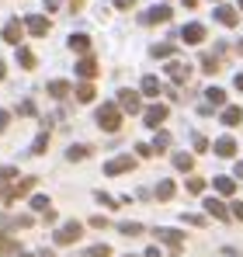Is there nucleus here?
<instances>
[{"instance_id": "nucleus-47", "label": "nucleus", "mask_w": 243, "mask_h": 257, "mask_svg": "<svg viewBox=\"0 0 243 257\" xmlns=\"http://www.w3.org/2000/svg\"><path fill=\"white\" fill-rule=\"evenodd\" d=\"M236 177H240V181H243V164H236Z\"/></svg>"}, {"instance_id": "nucleus-29", "label": "nucleus", "mask_w": 243, "mask_h": 257, "mask_svg": "<svg viewBox=\"0 0 243 257\" xmlns=\"http://www.w3.org/2000/svg\"><path fill=\"white\" fill-rule=\"evenodd\" d=\"M77 101H83V104H87V101H94V87L80 84V87H77Z\"/></svg>"}, {"instance_id": "nucleus-19", "label": "nucleus", "mask_w": 243, "mask_h": 257, "mask_svg": "<svg viewBox=\"0 0 243 257\" xmlns=\"http://www.w3.org/2000/svg\"><path fill=\"white\" fill-rule=\"evenodd\" d=\"M174 167H177V171H191V167H195V157H191V153H174Z\"/></svg>"}, {"instance_id": "nucleus-39", "label": "nucleus", "mask_w": 243, "mask_h": 257, "mask_svg": "<svg viewBox=\"0 0 243 257\" xmlns=\"http://www.w3.org/2000/svg\"><path fill=\"white\" fill-rule=\"evenodd\" d=\"M90 226H94V229H104V226H108V219H104V215H94V219H90Z\"/></svg>"}, {"instance_id": "nucleus-43", "label": "nucleus", "mask_w": 243, "mask_h": 257, "mask_svg": "<svg viewBox=\"0 0 243 257\" xmlns=\"http://www.w3.org/2000/svg\"><path fill=\"white\" fill-rule=\"evenodd\" d=\"M132 4H136V0H115V7H122V11H125V7H132Z\"/></svg>"}, {"instance_id": "nucleus-49", "label": "nucleus", "mask_w": 243, "mask_h": 257, "mask_svg": "<svg viewBox=\"0 0 243 257\" xmlns=\"http://www.w3.org/2000/svg\"><path fill=\"white\" fill-rule=\"evenodd\" d=\"M146 257H160V250H146Z\"/></svg>"}, {"instance_id": "nucleus-24", "label": "nucleus", "mask_w": 243, "mask_h": 257, "mask_svg": "<svg viewBox=\"0 0 243 257\" xmlns=\"http://www.w3.org/2000/svg\"><path fill=\"white\" fill-rule=\"evenodd\" d=\"M157 198H160V202H170V198H174V181H160V184H157Z\"/></svg>"}, {"instance_id": "nucleus-2", "label": "nucleus", "mask_w": 243, "mask_h": 257, "mask_svg": "<svg viewBox=\"0 0 243 257\" xmlns=\"http://www.w3.org/2000/svg\"><path fill=\"white\" fill-rule=\"evenodd\" d=\"M80 233H83L80 222H66V226H59V229H56V243H59V247L77 243V240H80Z\"/></svg>"}, {"instance_id": "nucleus-25", "label": "nucleus", "mask_w": 243, "mask_h": 257, "mask_svg": "<svg viewBox=\"0 0 243 257\" xmlns=\"http://www.w3.org/2000/svg\"><path fill=\"white\" fill-rule=\"evenodd\" d=\"M90 157V146H70L66 150V160H87Z\"/></svg>"}, {"instance_id": "nucleus-5", "label": "nucleus", "mask_w": 243, "mask_h": 257, "mask_svg": "<svg viewBox=\"0 0 243 257\" xmlns=\"http://www.w3.org/2000/svg\"><path fill=\"white\" fill-rule=\"evenodd\" d=\"M167 77H170L174 84H188V80H191V66L174 59V63H167Z\"/></svg>"}, {"instance_id": "nucleus-26", "label": "nucleus", "mask_w": 243, "mask_h": 257, "mask_svg": "<svg viewBox=\"0 0 243 257\" xmlns=\"http://www.w3.org/2000/svg\"><path fill=\"white\" fill-rule=\"evenodd\" d=\"M49 94H52V97H66V94H70V84H66V80H52V84H49Z\"/></svg>"}, {"instance_id": "nucleus-14", "label": "nucleus", "mask_w": 243, "mask_h": 257, "mask_svg": "<svg viewBox=\"0 0 243 257\" xmlns=\"http://www.w3.org/2000/svg\"><path fill=\"white\" fill-rule=\"evenodd\" d=\"M77 73L87 77V80H90V77H97V59H94V56H83L80 63H77Z\"/></svg>"}, {"instance_id": "nucleus-9", "label": "nucleus", "mask_w": 243, "mask_h": 257, "mask_svg": "<svg viewBox=\"0 0 243 257\" xmlns=\"http://www.w3.org/2000/svg\"><path fill=\"white\" fill-rule=\"evenodd\" d=\"M118 108L122 111H129V115H136L143 104H139V94L136 90H118Z\"/></svg>"}, {"instance_id": "nucleus-22", "label": "nucleus", "mask_w": 243, "mask_h": 257, "mask_svg": "<svg viewBox=\"0 0 243 257\" xmlns=\"http://www.w3.org/2000/svg\"><path fill=\"white\" fill-rule=\"evenodd\" d=\"M80 257H111V247H108V243H94V247H87Z\"/></svg>"}, {"instance_id": "nucleus-42", "label": "nucleus", "mask_w": 243, "mask_h": 257, "mask_svg": "<svg viewBox=\"0 0 243 257\" xmlns=\"http://www.w3.org/2000/svg\"><path fill=\"white\" fill-rule=\"evenodd\" d=\"M7 122H11V115H7V111H0V132L7 128Z\"/></svg>"}, {"instance_id": "nucleus-50", "label": "nucleus", "mask_w": 243, "mask_h": 257, "mask_svg": "<svg viewBox=\"0 0 243 257\" xmlns=\"http://www.w3.org/2000/svg\"><path fill=\"white\" fill-rule=\"evenodd\" d=\"M236 52H240V56H243V39H240V42H236Z\"/></svg>"}, {"instance_id": "nucleus-4", "label": "nucleus", "mask_w": 243, "mask_h": 257, "mask_svg": "<svg viewBox=\"0 0 243 257\" xmlns=\"http://www.w3.org/2000/svg\"><path fill=\"white\" fill-rule=\"evenodd\" d=\"M167 115H170V108H167V104H150L143 118H146V125H150V128H160L163 122H167Z\"/></svg>"}, {"instance_id": "nucleus-53", "label": "nucleus", "mask_w": 243, "mask_h": 257, "mask_svg": "<svg viewBox=\"0 0 243 257\" xmlns=\"http://www.w3.org/2000/svg\"><path fill=\"white\" fill-rule=\"evenodd\" d=\"M240 7H243V0H240Z\"/></svg>"}, {"instance_id": "nucleus-35", "label": "nucleus", "mask_w": 243, "mask_h": 257, "mask_svg": "<svg viewBox=\"0 0 243 257\" xmlns=\"http://www.w3.org/2000/svg\"><path fill=\"white\" fill-rule=\"evenodd\" d=\"M202 188H205L202 177H191V181H188V191H191V195H202Z\"/></svg>"}, {"instance_id": "nucleus-21", "label": "nucleus", "mask_w": 243, "mask_h": 257, "mask_svg": "<svg viewBox=\"0 0 243 257\" xmlns=\"http://www.w3.org/2000/svg\"><path fill=\"white\" fill-rule=\"evenodd\" d=\"M215 191H219V195H233V191H236V181H233V177H215Z\"/></svg>"}, {"instance_id": "nucleus-30", "label": "nucleus", "mask_w": 243, "mask_h": 257, "mask_svg": "<svg viewBox=\"0 0 243 257\" xmlns=\"http://www.w3.org/2000/svg\"><path fill=\"white\" fill-rule=\"evenodd\" d=\"M32 209H35V212H52V209H49V198H45V195H35V198H32Z\"/></svg>"}, {"instance_id": "nucleus-20", "label": "nucleus", "mask_w": 243, "mask_h": 257, "mask_svg": "<svg viewBox=\"0 0 243 257\" xmlns=\"http://www.w3.org/2000/svg\"><path fill=\"white\" fill-rule=\"evenodd\" d=\"M18 63H21L25 70H35V52H32V49H21V45H18Z\"/></svg>"}, {"instance_id": "nucleus-8", "label": "nucleus", "mask_w": 243, "mask_h": 257, "mask_svg": "<svg viewBox=\"0 0 243 257\" xmlns=\"http://www.w3.org/2000/svg\"><path fill=\"white\" fill-rule=\"evenodd\" d=\"M202 39H205V25H198V21H191V25H184V28H181V42L198 45Z\"/></svg>"}, {"instance_id": "nucleus-17", "label": "nucleus", "mask_w": 243, "mask_h": 257, "mask_svg": "<svg viewBox=\"0 0 243 257\" xmlns=\"http://www.w3.org/2000/svg\"><path fill=\"white\" fill-rule=\"evenodd\" d=\"M160 80H157V77H143V94H146V97H160Z\"/></svg>"}, {"instance_id": "nucleus-27", "label": "nucleus", "mask_w": 243, "mask_h": 257, "mask_svg": "<svg viewBox=\"0 0 243 257\" xmlns=\"http://www.w3.org/2000/svg\"><path fill=\"white\" fill-rule=\"evenodd\" d=\"M170 146V132H157V139H153V153H163Z\"/></svg>"}, {"instance_id": "nucleus-33", "label": "nucleus", "mask_w": 243, "mask_h": 257, "mask_svg": "<svg viewBox=\"0 0 243 257\" xmlns=\"http://www.w3.org/2000/svg\"><path fill=\"white\" fill-rule=\"evenodd\" d=\"M202 70H205V73H219V59H215V56H205Z\"/></svg>"}, {"instance_id": "nucleus-36", "label": "nucleus", "mask_w": 243, "mask_h": 257, "mask_svg": "<svg viewBox=\"0 0 243 257\" xmlns=\"http://www.w3.org/2000/svg\"><path fill=\"white\" fill-rule=\"evenodd\" d=\"M94 198H97V202H101V205H104V209H115V198H111V195H104V191H97V195H94Z\"/></svg>"}, {"instance_id": "nucleus-10", "label": "nucleus", "mask_w": 243, "mask_h": 257, "mask_svg": "<svg viewBox=\"0 0 243 257\" xmlns=\"http://www.w3.org/2000/svg\"><path fill=\"white\" fill-rule=\"evenodd\" d=\"M25 28L32 32V35H49V18H42V14H32V18H25Z\"/></svg>"}, {"instance_id": "nucleus-7", "label": "nucleus", "mask_w": 243, "mask_h": 257, "mask_svg": "<svg viewBox=\"0 0 243 257\" xmlns=\"http://www.w3.org/2000/svg\"><path fill=\"white\" fill-rule=\"evenodd\" d=\"M170 14H174V11H170L167 4H160V7H150L139 21H143V25H160V21H170Z\"/></svg>"}, {"instance_id": "nucleus-44", "label": "nucleus", "mask_w": 243, "mask_h": 257, "mask_svg": "<svg viewBox=\"0 0 243 257\" xmlns=\"http://www.w3.org/2000/svg\"><path fill=\"white\" fill-rule=\"evenodd\" d=\"M59 7V0H45V11H56Z\"/></svg>"}, {"instance_id": "nucleus-15", "label": "nucleus", "mask_w": 243, "mask_h": 257, "mask_svg": "<svg viewBox=\"0 0 243 257\" xmlns=\"http://www.w3.org/2000/svg\"><path fill=\"white\" fill-rule=\"evenodd\" d=\"M215 153H219V157H233V153H236V139H229V136L215 139Z\"/></svg>"}, {"instance_id": "nucleus-18", "label": "nucleus", "mask_w": 243, "mask_h": 257, "mask_svg": "<svg viewBox=\"0 0 243 257\" xmlns=\"http://www.w3.org/2000/svg\"><path fill=\"white\" fill-rule=\"evenodd\" d=\"M205 101L219 108V104H226V90H222V87H208V90H205Z\"/></svg>"}, {"instance_id": "nucleus-52", "label": "nucleus", "mask_w": 243, "mask_h": 257, "mask_svg": "<svg viewBox=\"0 0 243 257\" xmlns=\"http://www.w3.org/2000/svg\"><path fill=\"white\" fill-rule=\"evenodd\" d=\"M226 257H236V254H233V250H226Z\"/></svg>"}, {"instance_id": "nucleus-51", "label": "nucleus", "mask_w": 243, "mask_h": 257, "mask_svg": "<svg viewBox=\"0 0 243 257\" xmlns=\"http://www.w3.org/2000/svg\"><path fill=\"white\" fill-rule=\"evenodd\" d=\"M4 73H7V70H4V63H0V77H4Z\"/></svg>"}, {"instance_id": "nucleus-16", "label": "nucleus", "mask_w": 243, "mask_h": 257, "mask_svg": "<svg viewBox=\"0 0 243 257\" xmlns=\"http://www.w3.org/2000/svg\"><path fill=\"white\" fill-rule=\"evenodd\" d=\"M243 122V108H222V125H240Z\"/></svg>"}, {"instance_id": "nucleus-32", "label": "nucleus", "mask_w": 243, "mask_h": 257, "mask_svg": "<svg viewBox=\"0 0 243 257\" xmlns=\"http://www.w3.org/2000/svg\"><path fill=\"white\" fill-rule=\"evenodd\" d=\"M118 229L125 233V236H139V233H143V226H139V222H122Z\"/></svg>"}, {"instance_id": "nucleus-6", "label": "nucleus", "mask_w": 243, "mask_h": 257, "mask_svg": "<svg viewBox=\"0 0 243 257\" xmlns=\"http://www.w3.org/2000/svg\"><path fill=\"white\" fill-rule=\"evenodd\" d=\"M132 167H136V160H132V157H115V160H108V164H104V174H108V177H118V174L132 171Z\"/></svg>"}, {"instance_id": "nucleus-12", "label": "nucleus", "mask_w": 243, "mask_h": 257, "mask_svg": "<svg viewBox=\"0 0 243 257\" xmlns=\"http://www.w3.org/2000/svg\"><path fill=\"white\" fill-rule=\"evenodd\" d=\"M205 212L212 215V219H219V222H226V219H229V209H226L219 198H205Z\"/></svg>"}, {"instance_id": "nucleus-11", "label": "nucleus", "mask_w": 243, "mask_h": 257, "mask_svg": "<svg viewBox=\"0 0 243 257\" xmlns=\"http://www.w3.org/2000/svg\"><path fill=\"white\" fill-rule=\"evenodd\" d=\"M21 32H25V28H21V21H18V18H11V21L4 25V42L21 45Z\"/></svg>"}, {"instance_id": "nucleus-54", "label": "nucleus", "mask_w": 243, "mask_h": 257, "mask_svg": "<svg viewBox=\"0 0 243 257\" xmlns=\"http://www.w3.org/2000/svg\"><path fill=\"white\" fill-rule=\"evenodd\" d=\"M129 257H132V254H129Z\"/></svg>"}, {"instance_id": "nucleus-3", "label": "nucleus", "mask_w": 243, "mask_h": 257, "mask_svg": "<svg viewBox=\"0 0 243 257\" xmlns=\"http://www.w3.org/2000/svg\"><path fill=\"white\" fill-rule=\"evenodd\" d=\"M157 240L170 247V254H181L184 250V233H177V229H157Z\"/></svg>"}, {"instance_id": "nucleus-1", "label": "nucleus", "mask_w": 243, "mask_h": 257, "mask_svg": "<svg viewBox=\"0 0 243 257\" xmlns=\"http://www.w3.org/2000/svg\"><path fill=\"white\" fill-rule=\"evenodd\" d=\"M97 125L104 128V132H118L122 108H118V104H101V108H97Z\"/></svg>"}, {"instance_id": "nucleus-41", "label": "nucleus", "mask_w": 243, "mask_h": 257, "mask_svg": "<svg viewBox=\"0 0 243 257\" xmlns=\"http://www.w3.org/2000/svg\"><path fill=\"white\" fill-rule=\"evenodd\" d=\"M21 115H35V104L32 101H21Z\"/></svg>"}, {"instance_id": "nucleus-23", "label": "nucleus", "mask_w": 243, "mask_h": 257, "mask_svg": "<svg viewBox=\"0 0 243 257\" xmlns=\"http://www.w3.org/2000/svg\"><path fill=\"white\" fill-rule=\"evenodd\" d=\"M70 49H73V52H87V49H90V39H87V35H70Z\"/></svg>"}, {"instance_id": "nucleus-31", "label": "nucleus", "mask_w": 243, "mask_h": 257, "mask_svg": "<svg viewBox=\"0 0 243 257\" xmlns=\"http://www.w3.org/2000/svg\"><path fill=\"white\" fill-rule=\"evenodd\" d=\"M14 250H18V243H14L11 236H4V233H0V254H14Z\"/></svg>"}, {"instance_id": "nucleus-28", "label": "nucleus", "mask_w": 243, "mask_h": 257, "mask_svg": "<svg viewBox=\"0 0 243 257\" xmlns=\"http://www.w3.org/2000/svg\"><path fill=\"white\" fill-rule=\"evenodd\" d=\"M153 56H157V59H167V56H174V45H170V42L153 45Z\"/></svg>"}, {"instance_id": "nucleus-45", "label": "nucleus", "mask_w": 243, "mask_h": 257, "mask_svg": "<svg viewBox=\"0 0 243 257\" xmlns=\"http://www.w3.org/2000/svg\"><path fill=\"white\" fill-rule=\"evenodd\" d=\"M83 4H87V0H70V7H73V11H80Z\"/></svg>"}, {"instance_id": "nucleus-38", "label": "nucleus", "mask_w": 243, "mask_h": 257, "mask_svg": "<svg viewBox=\"0 0 243 257\" xmlns=\"http://www.w3.org/2000/svg\"><path fill=\"white\" fill-rule=\"evenodd\" d=\"M184 222H191V226H205V215H188V212H184Z\"/></svg>"}, {"instance_id": "nucleus-13", "label": "nucleus", "mask_w": 243, "mask_h": 257, "mask_svg": "<svg viewBox=\"0 0 243 257\" xmlns=\"http://www.w3.org/2000/svg\"><path fill=\"white\" fill-rule=\"evenodd\" d=\"M215 21H222L226 28H233V25L240 21V14H236L233 7H226V4H219V7H215Z\"/></svg>"}, {"instance_id": "nucleus-37", "label": "nucleus", "mask_w": 243, "mask_h": 257, "mask_svg": "<svg viewBox=\"0 0 243 257\" xmlns=\"http://www.w3.org/2000/svg\"><path fill=\"white\" fill-rule=\"evenodd\" d=\"M229 215H233V219H240V222H243V202H233V209H229Z\"/></svg>"}, {"instance_id": "nucleus-46", "label": "nucleus", "mask_w": 243, "mask_h": 257, "mask_svg": "<svg viewBox=\"0 0 243 257\" xmlns=\"http://www.w3.org/2000/svg\"><path fill=\"white\" fill-rule=\"evenodd\" d=\"M233 84H236V90H243V73H236V80H233Z\"/></svg>"}, {"instance_id": "nucleus-48", "label": "nucleus", "mask_w": 243, "mask_h": 257, "mask_svg": "<svg viewBox=\"0 0 243 257\" xmlns=\"http://www.w3.org/2000/svg\"><path fill=\"white\" fill-rule=\"evenodd\" d=\"M184 7H198V0H184Z\"/></svg>"}, {"instance_id": "nucleus-40", "label": "nucleus", "mask_w": 243, "mask_h": 257, "mask_svg": "<svg viewBox=\"0 0 243 257\" xmlns=\"http://www.w3.org/2000/svg\"><path fill=\"white\" fill-rule=\"evenodd\" d=\"M195 150H198V153L208 150V139H205V136H195Z\"/></svg>"}, {"instance_id": "nucleus-34", "label": "nucleus", "mask_w": 243, "mask_h": 257, "mask_svg": "<svg viewBox=\"0 0 243 257\" xmlns=\"http://www.w3.org/2000/svg\"><path fill=\"white\" fill-rule=\"evenodd\" d=\"M45 146H49V132H42L39 139H35V146H32V153H45Z\"/></svg>"}]
</instances>
